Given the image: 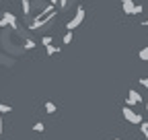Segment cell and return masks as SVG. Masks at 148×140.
Listing matches in <instances>:
<instances>
[{
	"label": "cell",
	"instance_id": "1",
	"mask_svg": "<svg viewBox=\"0 0 148 140\" xmlns=\"http://www.w3.org/2000/svg\"><path fill=\"white\" fill-rule=\"evenodd\" d=\"M121 115H123V119L127 121V124H136V126H138V124H142V121H144L142 115H140L138 111H134L132 107H121Z\"/></svg>",
	"mask_w": 148,
	"mask_h": 140
},
{
	"label": "cell",
	"instance_id": "2",
	"mask_svg": "<svg viewBox=\"0 0 148 140\" xmlns=\"http://www.w3.org/2000/svg\"><path fill=\"white\" fill-rule=\"evenodd\" d=\"M82 21H84V8H82V6H78V8H76V14H74L72 19L66 23V29H68V31H74L76 27H80V23H82Z\"/></svg>",
	"mask_w": 148,
	"mask_h": 140
},
{
	"label": "cell",
	"instance_id": "3",
	"mask_svg": "<svg viewBox=\"0 0 148 140\" xmlns=\"http://www.w3.org/2000/svg\"><path fill=\"white\" fill-rule=\"evenodd\" d=\"M142 101H144V97L140 95V91L130 89L127 91V99H125V107H136V105H140Z\"/></svg>",
	"mask_w": 148,
	"mask_h": 140
},
{
	"label": "cell",
	"instance_id": "4",
	"mask_svg": "<svg viewBox=\"0 0 148 140\" xmlns=\"http://www.w3.org/2000/svg\"><path fill=\"white\" fill-rule=\"evenodd\" d=\"M0 27H10V29H14V31H18V23H16V16L12 14V12H4L2 16H0Z\"/></svg>",
	"mask_w": 148,
	"mask_h": 140
},
{
	"label": "cell",
	"instance_id": "5",
	"mask_svg": "<svg viewBox=\"0 0 148 140\" xmlns=\"http://www.w3.org/2000/svg\"><path fill=\"white\" fill-rule=\"evenodd\" d=\"M121 10H123L125 14H134V12H136L134 0H121Z\"/></svg>",
	"mask_w": 148,
	"mask_h": 140
},
{
	"label": "cell",
	"instance_id": "6",
	"mask_svg": "<svg viewBox=\"0 0 148 140\" xmlns=\"http://www.w3.org/2000/svg\"><path fill=\"white\" fill-rule=\"evenodd\" d=\"M21 6H23V16L29 19L31 16V0H21Z\"/></svg>",
	"mask_w": 148,
	"mask_h": 140
},
{
	"label": "cell",
	"instance_id": "7",
	"mask_svg": "<svg viewBox=\"0 0 148 140\" xmlns=\"http://www.w3.org/2000/svg\"><path fill=\"white\" fill-rule=\"evenodd\" d=\"M47 6V2H45V0H35V2H31V10L35 8L37 12H39V10H43Z\"/></svg>",
	"mask_w": 148,
	"mask_h": 140
},
{
	"label": "cell",
	"instance_id": "8",
	"mask_svg": "<svg viewBox=\"0 0 148 140\" xmlns=\"http://www.w3.org/2000/svg\"><path fill=\"white\" fill-rule=\"evenodd\" d=\"M37 47V43H35V39H31V37H25V43H23V49H27V51H31V49H35Z\"/></svg>",
	"mask_w": 148,
	"mask_h": 140
},
{
	"label": "cell",
	"instance_id": "9",
	"mask_svg": "<svg viewBox=\"0 0 148 140\" xmlns=\"http://www.w3.org/2000/svg\"><path fill=\"white\" fill-rule=\"evenodd\" d=\"M43 107H45V113H49V115H51V113H56V109H58L53 101H47V103L43 105Z\"/></svg>",
	"mask_w": 148,
	"mask_h": 140
},
{
	"label": "cell",
	"instance_id": "10",
	"mask_svg": "<svg viewBox=\"0 0 148 140\" xmlns=\"http://www.w3.org/2000/svg\"><path fill=\"white\" fill-rule=\"evenodd\" d=\"M45 54H47V56H53V54H60V47H56V45L51 43V45H47V47H45Z\"/></svg>",
	"mask_w": 148,
	"mask_h": 140
},
{
	"label": "cell",
	"instance_id": "11",
	"mask_svg": "<svg viewBox=\"0 0 148 140\" xmlns=\"http://www.w3.org/2000/svg\"><path fill=\"white\" fill-rule=\"evenodd\" d=\"M138 58H140L142 62H148V47H142V49L138 51Z\"/></svg>",
	"mask_w": 148,
	"mask_h": 140
},
{
	"label": "cell",
	"instance_id": "12",
	"mask_svg": "<svg viewBox=\"0 0 148 140\" xmlns=\"http://www.w3.org/2000/svg\"><path fill=\"white\" fill-rule=\"evenodd\" d=\"M10 111H12V107L8 103H0V115H2V113H10Z\"/></svg>",
	"mask_w": 148,
	"mask_h": 140
},
{
	"label": "cell",
	"instance_id": "13",
	"mask_svg": "<svg viewBox=\"0 0 148 140\" xmlns=\"http://www.w3.org/2000/svg\"><path fill=\"white\" fill-rule=\"evenodd\" d=\"M62 43H64V45H70V43H72V31H66V35L62 37Z\"/></svg>",
	"mask_w": 148,
	"mask_h": 140
},
{
	"label": "cell",
	"instance_id": "14",
	"mask_svg": "<svg viewBox=\"0 0 148 140\" xmlns=\"http://www.w3.org/2000/svg\"><path fill=\"white\" fill-rule=\"evenodd\" d=\"M51 43H53L51 35H43V37H41V45H45V47H47V45H51Z\"/></svg>",
	"mask_w": 148,
	"mask_h": 140
},
{
	"label": "cell",
	"instance_id": "15",
	"mask_svg": "<svg viewBox=\"0 0 148 140\" xmlns=\"http://www.w3.org/2000/svg\"><path fill=\"white\" fill-rule=\"evenodd\" d=\"M45 130V126L41 124V121H37V124H33V132H43Z\"/></svg>",
	"mask_w": 148,
	"mask_h": 140
},
{
	"label": "cell",
	"instance_id": "16",
	"mask_svg": "<svg viewBox=\"0 0 148 140\" xmlns=\"http://www.w3.org/2000/svg\"><path fill=\"white\" fill-rule=\"evenodd\" d=\"M58 8L60 10H66L68 8V0H58Z\"/></svg>",
	"mask_w": 148,
	"mask_h": 140
},
{
	"label": "cell",
	"instance_id": "17",
	"mask_svg": "<svg viewBox=\"0 0 148 140\" xmlns=\"http://www.w3.org/2000/svg\"><path fill=\"white\" fill-rule=\"evenodd\" d=\"M140 84H142V86H146V89H148V78H140Z\"/></svg>",
	"mask_w": 148,
	"mask_h": 140
},
{
	"label": "cell",
	"instance_id": "18",
	"mask_svg": "<svg viewBox=\"0 0 148 140\" xmlns=\"http://www.w3.org/2000/svg\"><path fill=\"white\" fill-rule=\"evenodd\" d=\"M4 132V121H2V115H0V134Z\"/></svg>",
	"mask_w": 148,
	"mask_h": 140
},
{
	"label": "cell",
	"instance_id": "19",
	"mask_svg": "<svg viewBox=\"0 0 148 140\" xmlns=\"http://www.w3.org/2000/svg\"><path fill=\"white\" fill-rule=\"evenodd\" d=\"M142 25H144V27H148V19H146V21H144V23H142Z\"/></svg>",
	"mask_w": 148,
	"mask_h": 140
},
{
	"label": "cell",
	"instance_id": "20",
	"mask_svg": "<svg viewBox=\"0 0 148 140\" xmlns=\"http://www.w3.org/2000/svg\"><path fill=\"white\" fill-rule=\"evenodd\" d=\"M115 140H119V138H115Z\"/></svg>",
	"mask_w": 148,
	"mask_h": 140
}]
</instances>
